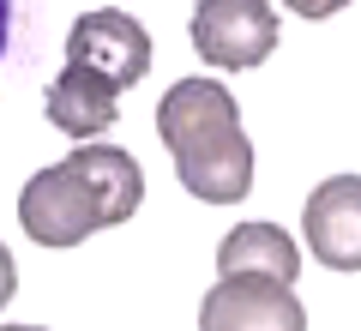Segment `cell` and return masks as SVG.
<instances>
[{
    "label": "cell",
    "mask_w": 361,
    "mask_h": 331,
    "mask_svg": "<svg viewBox=\"0 0 361 331\" xmlns=\"http://www.w3.org/2000/svg\"><path fill=\"white\" fill-rule=\"evenodd\" d=\"M157 139L199 205H241L253 193V139L241 133V102L229 85L175 78V90L157 102Z\"/></svg>",
    "instance_id": "6da1fadb"
},
{
    "label": "cell",
    "mask_w": 361,
    "mask_h": 331,
    "mask_svg": "<svg viewBox=\"0 0 361 331\" xmlns=\"http://www.w3.org/2000/svg\"><path fill=\"white\" fill-rule=\"evenodd\" d=\"M13 289H18V265H13V253L0 247V313H6V301H13Z\"/></svg>",
    "instance_id": "8fae6325"
},
{
    "label": "cell",
    "mask_w": 361,
    "mask_h": 331,
    "mask_svg": "<svg viewBox=\"0 0 361 331\" xmlns=\"http://www.w3.org/2000/svg\"><path fill=\"white\" fill-rule=\"evenodd\" d=\"M193 49L205 66L223 73H253L259 61H271L283 18L271 13V0H199L193 6Z\"/></svg>",
    "instance_id": "7a4b0ae2"
},
{
    "label": "cell",
    "mask_w": 361,
    "mask_h": 331,
    "mask_svg": "<svg viewBox=\"0 0 361 331\" xmlns=\"http://www.w3.org/2000/svg\"><path fill=\"white\" fill-rule=\"evenodd\" d=\"M307 253L325 271H361V175H331L301 211Z\"/></svg>",
    "instance_id": "8992f818"
},
{
    "label": "cell",
    "mask_w": 361,
    "mask_h": 331,
    "mask_svg": "<svg viewBox=\"0 0 361 331\" xmlns=\"http://www.w3.org/2000/svg\"><path fill=\"white\" fill-rule=\"evenodd\" d=\"M205 331H301L307 313L295 301V283L259 277V271H223L217 289L199 307Z\"/></svg>",
    "instance_id": "277c9868"
},
{
    "label": "cell",
    "mask_w": 361,
    "mask_h": 331,
    "mask_svg": "<svg viewBox=\"0 0 361 331\" xmlns=\"http://www.w3.org/2000/svg\"><path fill=\"white\" fill-rule=\"evenodd\" d=\"M42 115L66 139H97V133H109L121 121V90L109 78H97L90 66L66 61V73L49 78V90H42Z\"/></svg>",
    "instance_id": "52a82bcc"
},
{
    "label": "cell",
    "mask_w": 361,
    "mask_h": 331,
    "mask_svg": "<svg viewBox=\"0 0 361 331\" xmlns=\"http://www.w3.org/2000/svg\"><path fill=\"white\" fill-rule=\"evenodd\" d=\"M66 61L90 66V73L109 78L115 90H133L145 73H151V30H145L133 13H115V6L85 13L73 25V37H66Z\"/></svg>",
    "instance_id": "5b68a950"
},
{
    "label": "cell",
    "mask_w": 361,
    "mask_h": 331,
    "mask_svg": "<svg viewBox=\"0 0 361 331\" xmlns=\"http://www.w3.org/2000/svg\"><path fill=\"white\" fill-rule=\"evenodd\" d=\"M217 271H259V277L295 283L301 277V247L277 223H235L217 247Z\"/></svg>",
    "instance_id": "9c48e42d"
},
{
    "label": "cell",
    "mask_w": 361,
    "mask_h": 331,
    "mask_svg": "<svg viewBox=\"0 0 361 331\" xmlns=\"http://www.w3.org/2000/svg\"><path fill=\"white\" fill-rule=\"evenodd\" d=\"M18 229L37 247H54V253H61V247H78L85 235L103 229V211H97L90 187L66 163H49L42 175L25 181V193H18Z\"/></svg>",
    "instance_id": "3957f363"
},
{
    "label": "cell",
    "mask_w": 361,
    "mask_h": 331,
    "mask_svg": "<svg viewBox=\"0 0 361 331\" xmlns=\"http://www.w3.org/2000/svg\"><path fill=\"white\" fill-rule=\"evenodd\" d=\"M66 169H73V175L90 187V199H97V211H103V229L127 223V217L145 205V169L133 163L121 145H97V139H85L73 157H66Z\"/></svg>",
    "instance_id": "ba28073f"
},
{
    "label": "cell",
    "mask_w": 361,
    "mask_h": 331,
    "mask_svg": "<svg viewBox=\"0 0 361 331\" xmlns=\"http://www.w3.org/2000/svg\"><path fill=\"white\" fill-rule=\"evenodd\" d=\"M283 6H289L295 18H331V13H343L349 0H283Z\"/></svg>",
    "instance_id": "30bf717a"
},
{
    "label": "cell",
    "mask_w": 361,
    "mask_h": 331,
    "mask_svg": "<svg viewBox=\"0 0 361 331\" xmlns=\"http://www.w3.org/2000/svg\"><path fill=\"white\" fill-rule=\"evenodd\" d=\"M6 42H13V0H0V61H6Z\"/></svg>",
    "instance_id": "7c38bea8"
}]
</instances>
